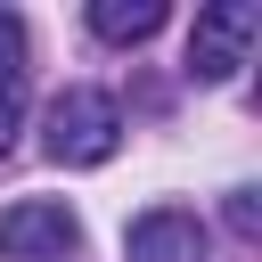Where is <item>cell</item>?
Instances as JSON below:
<instances>
[{"instance_id": "7a4b0ae2", "label": "cell", "mask_w": 262, "mask_h": 262, "mask_svg": "<svg viewBox=\"0 0 262 262\" xmlns=\"http://www.w3.org/2000/svg\"><path fill=\"white\" fill-rule=\"evenodd\" d=\"M262 41V8L254 0H213L196 8V33H188V74L196 82H229Z\"/></svg>"}, {"instance_id": "5b68a950", "label": "cell", "mask_w": 262, "mask_h": 262, "mask_svg": "<svg viewBox=\"0 0 262 262\" xmlns=\"http://www.w3.org/2000/svg\"><path fill=\"white\" fill-rule=\"evenodd\" d=\"M16 123H25V16L0 8V156L16 147Z\"/></svg>"}, {"instance_id": "8992f818", "label": "cell", "mask_w": 262, "mask_h": 262, "mask_svg": "<svg viewBox=\"0 0 262 262\" xmlns=\"http://www.w3.org/2000/svg\"><path fill=\"white\" fill-rule=\"evenodd\" d=\"M90 33L115 41V49H131V41L164 33V0H90Z\"/></svg>"}, {"instance_id": "52a82bcc", "label": "cell", "mask_w": 262, "mask_h": 262, "mask_svg": "<svg viewBox=\"0 0 262 262\" xmlns=\"http://www.w3.org/2000/svg\"><path fill=\"white\" fill-rule=\"evenodd\" d=\"M229 229H237V237H254V229H262V213H254V188H237V196H229Z\"/></svg>"}, {"instance_id": "277c9868", "label": "cell", "mask_w": 262, "mask_h": 262, "mask_svg": "<svg viewBox=\"0 0 262 262\" xmlns=\"http://www.w3.org/2000/svg\"><path fill=\"white\" fill-rule=\"evenodd\" d=\"M123 254L131 262H205V221L188 205H156L123 229Z\"/></svg>"}, {"instance_id": "3957f363", "label": "cell", "mask_w": 262, "mask_h": 262, "mask_svg": "<svg viewBox=\"0 0 262 262\" xmlns=\"http://www.w3.org/2000/svg\"><path fill=\"white\" fill-rule=\"evenodd\" d=\"M74 246H82V221H74L66 196H25V205L0 213V254L8 262H66Z\"/></svg>"}, {"instance_id": "6da1fadb", "label": "cell", "mask_w": 262, "mask_h": 262, "mask_svg": "<svg viewBox=\"0 0 262 262\" xmlns=\"http://www.w3.org/2000/svg\"><path fill=\"white\" fill-rule=\"evenodd\" d=\"M41 147H49V164L90 172V164H106L123 147V106L106 90H57L49 115H41Z\"/></svg>"}]
</instances>
